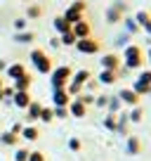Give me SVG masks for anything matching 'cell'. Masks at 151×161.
<instances>
[{
  "mask_svg": "<svg viewBox=\"0 0 151 161\" xmlns=\"http://www.w3.org/2000/svg\"><path fill=\"white\" fill-rule=\"evenodd\" d=\"M132 90H135L137 92V95H149V92H151V88L149 86H146V83H142V80H135V86H132Z\"/></svg>",
  "mask_w": 151,
  "mask_h": 161,
  "instance_id": "cell-30",
  "label": "cell"
},
{
  "mask_svg": "<svg viewBox=\"0 0 151 161\" xmlns=\"http://www.w3.org/2000/svg\"><path fill=\"white\" fill-rule=\"evenodd\" d=\"M29 147H19V149L14 152V161H29Z\"/></svg>",
  "mask_w": 151,
  "mask_h": 161,
  "instance_id": "cell-35",
  "label": "cell"
},
{
  "mask_svg": "<svg viewBox=\"0 0 151 161\" xmlns=\"http://www.w3.org/2000/svg\"><path fill=\"white\" fill-rule=\"evenodd\" d=\"M116 80H118V71H106V69H102L99 76H97V83H99V86H113Z\"/></svg>",
  "mask_w": 151,
  "mask_h": 161,
  "instance_id": "cell-14",
  "label": "cell"
},
{
  "mask_svg": "<svg viewBox=\"0 0 151 161\" xmlns=\"http://www.w3.org/2000/svg\"><path fill=\"white\" fill-rule=\"evenodd\" d=\"M69 7H73V10H78V12H83V14H85V10H87V3H85V0H73V3H71Z\"/></svg>",
  "mask_w": 151,
  "mask_h": 161,
  "instance_id": "cell-41",
  "label": "cell"
},
{
  "mask_svg": "<svg viewBox=\"0 0 151 161\" xmlns=\"http://www.w3.org/2000/svg\"><path fill=\"white\" fill-rule=\"evenodd\" d=\"M50 45H52V47H59L61 43H59V38H52V40H50Z\"/></svg>",
  "mask_w": 151,
  "mask_h": 161,
  "instance_id": "cell-47",
  "label": "cell"
},
{
  "mask_svg": "<svg viewBox=\"0 0 151 161\" xmlns=\"http://www.w3.org/2000/svg\"><path fill=\"white\" fill-rule=\"evenodd\" d=\"M92 78V74L87 69H81V71H73V76H71V83H78V86L85 88V83Z\"/></svg>",
  "mask_w": 151,
  "mask_h": 161,
  "instance_id": "cell-18",
  "label": "cell"
},
{
  "mask_svg": "<svg viewBox=\"0 0 151 161\" xmlns=\"http://www.w3.org/2000/svg\"><path fill=\"white\" fill-rule=\"evenodd\" d=\"M55 111V119H66L69 116V107H52Z\"/></svg>",
  "mask_w": 151,
  "mask_h": 161,
  "instance_id": "cell-40",
  "label": "cell"
},
{
  "mask_svg": "<svg viewBox=\"0 0 151 161\" xmlns=\"http://www.w3.org/2000/svg\"><path fill=\"white\" fill-rule=\"evenodd\" d=\"M137 80H142V83H146V86L151 88V71H142V74H139V78H137Z\"/></svg>",
  "mask_w": 151,
  "mask_h": 161,
  "instance_id": "cell-44",
  "label": "cell"
},
{
  "mask_svg": "<svg viewBox=\"0 0 151 161\" xmlns=\"http://www.w3.org/2000/svg\"><path fill=\"white\" fill-rule=\"evenodd\" d=\"M144 64V55H142V45H135V43H128L125 50H123V66L128 71H137Z\"/></svg>",
  "mask_w": 151,
  "mask_h": 161,
  "instance_id": "cell-1",
  "label": "cell"
},
{
  "mask_svg": "<svg viewBox=\"0 0 151 161\" xmlns=\"http://www.w3.org/2000/svg\"><path fill=\"white\" fill-rule=\"evenodd\" d=\"M123 26H125V33H137L139 31V24L135 21V17H123Z\"/></svg>",
  "mask_w": 151,
  "mask_h": 161,
  "instance_id": "cell-25",
  "label": "cell"
},
{
  "mask_svg": "<svg viewBox=\"0 0 151 161\" xmlns=\"http://www.w3.org/2000/svg\"><path fill=\"white\" fill-rule=\"evenodd\" d=\"M128 119H130V123H142V119H144V109H142L139 104H137V107H130Z\"/></svg>",
  "mask_w": 151,
  "mask_h": 161,
  "instance_id": "cell-22",
  "label": "cell"
},
{
  "mask_svg": "<svg viewBox=\"0 0 151 161\" xmlns=\"http://www.w3.org/2000/svg\"><path fill=\"white\" fill-rule=\"evenodd\" d=\"M121 107H123V102L118 100V95H109V104H106V111H109V114H118Z\"/></svg>",
  "mask_w": 151,
  "mask_h": 161,
  "instance_id": "cell-24",
  "label": "cell"
},
{
  "mask_svg": "<svg viewBox=\"0 0 151 161\" xmlns=\"http://www.w3.org/2000/svg\"><path fill=\"white\" fill-rule=\"evenodd\" d=\"M31 102H33V97H31V92H29V90H17V92H14V97H12V104H14L17 109H26Z\"/></svg>",
  "mask_w": 151,
  "mask_h": 161,
  "instance_id": "cell-9",
  "label": "cell"
},
{
  "mask_svg": "<svg viewBox=\"0 0 151 161\" xmlns=\"http://www.w3.org/2000/svg\"><path fill=\"white\" fill-rule=\"evenodd\" d=\"M151 19V14H149V12H146V10H139V12H137V14H135V21H137V24H139V29H142V26H144L146 24V21H149Z\"/></svg>",
  "mask_w": 151,
  "mask_h": 161,
  "instance_id": "cell-34",
  "label": "cell"
},
{
  "mask_svg": "<svg viewBox=\"0 0 151 161\" xmlns=\"http://www.w3.org/2000/svg\"><path fill=\"white\" fill-rule=\"evenodd\" d=\"M61 17H64V19L69 21L71 26H73L76 21H81V19H85V14H83V12H78V10H73V7H69V10H66V12H64V14H61Z\"/></svg>",
  "mask_w": 151,
  "mask_h": 161,
  "instance_id": "cell-20",
  "label": "cell"
},
{
  "mask_svg": "<svg viewBox=\"0 0 151 161\" xmlns=\"http://www.w3.org/2000/svg\"><path fill=\"white\" fill-rule=\"evenodd\" d=\"M76 40H78V38H76L73 31H66V33L59 36V43H61V45H66V47H73V45H76Z\"/></svg>",
  "mask_w": 151,
  "mask_h": 161,
  "instance_id": "cell-27",
  "label": "cell"
},
{
  "mask_svg": "<svg viewBox=\"0 0 151 161\" xmlns=\"http://www.w3.org/2000/svg\"><path fill=\"white\" fill-rule=\"evenodd\" d=\"M106 104H109V95H95V107L106 109Z\"/></svg>",
  "mask_w": 151,
  "mask_h": 161,
  "instance_id": "cell-39",
  "label": "cell"
},
{
  "mask_svg": "<svg viewBox=\"0 0 151 161\" xmlns=\"http://www.w3.org/2000/svg\"><path fill=\"white\" fill-rule=\"evenodd\" d=\"M5 74H7V78H10V80H17L19 76H24V74H26V66H24V64H19V62H17V64H7Z\"/></svg>",
  "mask_w": 151,
  "mask_h": 161,
  "instance_id": "cell-16",
  "label": "cell"
},
{
  "mask_svg": "<svg viewBox=\"0 0 151 161\" xmlns=\"http://www.w3.org/2000/svg\"><path fill=\"white\" fill-rule=\"evenodd\" d=\"M83 90H85L83 86H78V83H71V80H69V86H66V92L71 95V100H73V97H78Z\"/></svg>",
  "mask_w": 151,
  "mask_h": 161,
  "instance_id": "cell-29",
  "label": "cell"
},
{
  "mask_svg": "<svg viewBox=\"0 0 151 161\" xmlns=\"http://www.w3.org/2000/svg\"><path fill=\"white\" fill-rule=\"evenodd\" d=\"M142 29H144V31H146V33H149V36H151V19H149V21H146V24H144V26H142Z\"/></svg>",
  "mask_w": 151,
  "mask_h": 161,
  "instance_id": "cell-46",
  "label": "cell"
},
{
  "mask_svg": "<svg viewBox=\"0 0 151 161\" xmlns=\"http://www.w3.org/2000/svg\"><path fill=\"white\" fill-rule=\"evenodd\" d=\"M125 12H128L125 0H113L109 5V10H106V21H109V24H118V21H123Z\"/></svg>",
  "mask_w": 151,
  "mask_h": 161,
  "instance_id": "cell-4",
  "label": "cell"
},
{
  "mask_svg": "<svg viewBox=\"0 0 151 161\" xmlns=\"http://www.w3.org/2000/svg\"><path fill=\"white\" fill-rule=\"evenodd\" d=\"M26 17H29V19H40V17H43V7L35 5V3L29 5V7H26Z\"/></svg>",
  "mask_w": 151,
  "mask_h": 161,
  "instance_id": "cell-28",
  "label": "cell"
},
{
  "mask_svg": "<svg viewBox=\"0 0 151 161\" xmlns=\"http://www.w3.org/2000/svg\"><path fill=\"white\" fill-rule=\"evenodd\" d=\"M128 126H130V119H128V111H118L116 114V133L118 135H130L128 133Z\"/></svg>",
  "mask_w": 151,
  "mask_h": 161,
  "instance_id": "cell-12",
  "label": "cell"
},
{
  "mask_svg": "<svg viewBox=\"0 0 151 161\" xmlns=\"http://www.w3.org/2000/svg\"><path fill=\"white\" fill-rule=\"evenodd\" d=\"M0 102H3V88H0Z\"/></svg>",
  "mask_w": 151,
  "mask_h": 161,
  "instance_id": "cell-50",
  "label": "cell"
},
{
  "mask_svg": "<svg viewBox=\"0 0 151 161\" xmlns=\"http://www.w3.org/2000/svg\"><path fill=\"white\" fill-rule=\"evenodd\" d=\"M128 40H130V33H121V36L116 38V45H118V47H121V45L125 47V45H128Z\"/></svg>",
  "mask_w": 151,
  "mask_h": 161,
  "instance_id": "cell-43",
  "label": "cell"
},
{
  "mask_svg": "<svg viewBox=\"0 0 151 161\" xmlns=\"http://www.w3.org/2000/svg\"><path fill=\"white\" fill-rule=\"evenodd\" d=\"M29 161H47V156L43 152H31L29 154Z\"/></svg>",
  "mask_w": 151,
  "mask_h": 161,
  "instance_id": "cell-42",
  "label": "cell"
},
{
  "mask_svg": "<svg viewBox=\"0 0 151 161\" xmlns=\"http://www.w3.org/2000/svg\"><path fill=\"white\" fill-rule=\"evenodd\" d=\"M14 88L12 86H3V102H12V97H14Z\"/></svg>",
  "mask_w": 151,
  "mask_h": 161,
  "instance_id": "cell-38",
  "label": "cell"
},
{
  "mask_svg": "<svg viewBox=\"0 0 151 161\" xmlns=\"http://www.w3.org/2000/svg\"><path fill=\"white\" fill-rule=\"evenodd\" d=\"M76 100H81L85 107H92V104H95V95H92V92H85V90H83L78 97H76Z\"/></svg>",
  "mask_w": 151,
  "mask_h": 161,
  "instance_id": "cell-33",
  "label": "cell"
},
{
  "mask_svg": "<svg viewBox=\"0 0 151 161\" xmlns=\"http://www.w3.org/2000/svg\"><path fill=\"white\" fill-rule=\"evenodd\" d=\"M69 116H76V119H85V116H87V107L83 104L81 100H76V97H73V100L69 102Z\"/></svg>",
  "mask_w": 151,
  "mask_h": 161,
  "instance_id": "cell-10",
  "label": "cell"
},
{
  "mask_svg": "<svg viewBox=\"0 0 151 161\" xmlns=\"http://www.w3.org/2000/svg\"><path fill=\"white\" fill-rule=\"evenodd\" d=\"M33 38H35L33 31H17V33H14L17 43H33Z\"/></svg>",
  "mask_w": 151,
  "mask_h": 161,
  "instance_id": "cell-26",
  "label": "cell"
},
{
  "mask_svg": "<svg viewBox=\"0 0 151 161\" xmlns=\"http://www.w3.org/2000/svg\"><path fill=\"white\" fill-rule=\"evenodd\" d=\"M21 130H24V123H12L10 133H14V135H21Z\"/></svg>",
  "mask_w": 151,
  "mask_h": 161,
  "instance_id": "cell-45",
  "label": "cell"
},
{
  "mask_svg": "<svg viewBox=\"0 0 151 161\" xmlns=\"http://www.w3.org/2000/svg\"><path fill=\"white\" fill-rule=\"evenodd\" d=\"M71 76H73V69H71L69 64H61V66H55L50 74V83H52V90H57V88H66L69 86Z\"/></svg>",
  "mask_w": 151,
  "mask_h": 161,
  "instance_id": "cell-3",
  "label": "cell"
},
{
  "mask_svg": "<svg viewBox=\"0 0 151 161\" xmlns=\"http://www.w3.org/2000/svg\"><path fill=\"white\" fill-rule=\"evenodd\" d=\"M12 26H14V33H17V31H29V21H26L24 17L14 19V21H12Z\"/></svg>",
  "mask_w": 151,
  "mask_h": 161,
  "instance_id": "cell-36",
  "label": "cell"
},
{
  "mask_svg": "<svg viewBox=\"0 0 151 161\" xmlns=\"http://www.w3.org/2000/svg\"><path fill=\"white\" fill-rule=\"evenodd\" d=\"M104 128L116 133V114H109V111H106V116H104Z\"/></svg>",
  "mask_w": 151,
  "mask_h": 161,
  "instance_id": "cell-31",
  "label": "cell"
},
{
  "mask_svg": "<svg viewBox=\"0 0 151 161\" xmlns=\"http://www.w3.org/2000/svg\"><path fill=\"white\" fill-rule=\"evenodd\" d=\"M31 83H33V78H31V74L26 71L24 76H19V78L14 80V86H12V88H14V90H31Z\"/></svg>",
  "mask_w": 151,
  "mask_h": 161,
  "instance_id": "cell-19",
  "label": "cell"
},
{
  "mask_svg": "<svg viewBox=\"0 0 151 161\" xmlns=\"http://www.w3.org/2000/svg\"><path fill=\"white\" fill-rule=\"evenodd\" d=\"M71 31L76 33V38L81 40V38H87V36H92V26L87 19H81V21H76L73 26H71Z\"/></svg>",
  "mask_w": 151,
  "mask_h": 161,
  "instance_id": "cell-7",
  "label": "cell"
},
{
  "mask_svg": "<svg viewBox=\"0 0 151 161\" xmlns=\"http://www.w3.org/2000/svg\"><path fill=\"white\" fill-rule=\"evenodd\" d=\"M19 137H24L26 142H35L38 137H40V133H38V128L33 126V123H26L24 126V130H21V135Z\"/></svg>",
  "mask_w": 151,
  "mask_h": 161,
  "instance_id": "cell-17",
  "label": "cell"
},
{
  "mask_svg": "<svg viewBox=\"0 0 151 161\" xmlns=\"http://www.w3.org/2000/svg\"><path fill=\"white\" fill-rule=\"evenodd\" d=\"M29 59H31V64L35 66V71H38V74H43V76H50V74H52V69H55V64H52V59L47 57V52H45V50H40V47L31 50Z\"/></svg>",
  "mask_w": 151,
  "mask_h": 161,
  "instance_id": "cell-2",
  "label": "cell"
},
{
  "mask_svg": "<svg viewBox=\"0 0 151 161\" xmlns=\"http://www.w3.org/2000/svg\"><path fill=\"white\" fill-rule=\"evenodd\" d=\"M118 100H121L123 104H128V107H137L139 104V95H137L132 88H123V90L118 92Z\"/></svg>",
  "mask_w": 151,
  "mask_h": 161,
  "instance_id": "cell-8",
  "label": "cell"
},
{
  "mask_svg": "<svg viewBox=\"0 0 151 161\" xmlns=\"http://www.w3.org/2000/svg\"><path fill=\"white\" fill-rule=\"evenodd\" d=\"M0 142H3L5 147H17V145H19V135H14V133L5 130L3 135H0Z\"/></svg>",
  "mask_w": 151,
  "mask_h": 161,
  "instance_id": "cell-23",
  "label": "cell"
},
{
  "mask_svg": "<svg viewBox=\"0 0 151 161\" xmlns=\"http://www.w3.org/2000/svg\"><path fill=\"white\" fill-rule=\"evenodd\" d=\"M52 26H55V31H57L59 36L66 33V31H71V24L64 19V17H55V19H52Z\"/></svg>",
  "mask_w": 151,
  "mask_h": 161,
  "instance_id": "cell-21",
  "label": "cell"
},
{
  "mask_svg": "<svg viewBox=\"0 0 151 161\" xmlns=\"http://www.w3.org/2000/svg\"><path fill=\"white\" fill-rule=\"evenodd\" d=\"M38 121H43V123H52V121H55V111L47 109V107H43V109H40V119H38Z\"/></svg>",
  "mask_w": 151,
  "mask_h": 161,
  "instance_id": "cell-32",
  "label": "cell"
},
{
  "mask_svg": "<svg viewBox=\"0 0 151 161\" xmlns=\"http://www.w3.org/2000/svg\"><path fill=\"white\" fill-rule=\"evenodd\" d=\"M71 102V95L66 92V88H57V90H52V104L55 107H69Z\"/></svg>",
  "mask_w": 151,
  "mask_h": 161,
  "instance_id": "cell-11",
  "label": "cell"
},
{
  "mask_svg": "<svg viewBox=\"0 0 151 161\" xmlns=\"http://www.w3.org/2000/svg\"><path fill=\"white\" fill-rule=\"evenodd\" d=\"M125 152L130 156H137V154H142V140L137 135H128V140H125Z\"/></svg>",
  "mask_w": 151,
  "mask_h": 161,
  "instance_id": "cell-13",
  "label": "cell"
},
{
  "mask_svg": "<svg viewBox=\"0 0 151 161\" xmlns=\"http://www.w3.org/2000/svg\"><path fill=\"white\" fill-rule=\"evenodd\" d=\"M123 66V59L116 55V52H106L104 57H102V69L106 71H118Z\"/></svg>",
  "mask_w": 151,
  "mask_h": 161,
  "instance_id": "cell-6",
  "label": "cell"
},
{
  "mask_svg": "<svg viewBox=\"0 0 151 161\" xmlns=\"http://www.w3.org/2000/svg\"><path fill=\"white\" fill-rule=\"evenodd\" d=\"M40 109H43V104L40 102H31L29 107H26V123H33V121H38L40 119Z\"/></svg>",
  "mask_w": 151,
  "mask_h": 161,
  "instance_id": "cell-15",
  "label": "cell"
},
{
  "mask_svg": "<svg viewBox=\"0 0 151 161\" xmlns=\"http://www.w3.org/2000/svg\"><path fill=\"white\" fill-rule=\"evenodd\" d=\"M146 57H149V62H151V47H149V52H146Z\"/></svg>",
  "mask_w": 151,
  "mask_h": 161,
  "instance_id": "cell-49",
  "label": "cell"
},
{
  "mask_svg": "<svg viewBox=\"0 0 151 161\" xmlns=\"http://www.w3.org/2000/svg\"><path fill=\"white\" fill-rule=\"evenodd\" d=\"M66 147H69L71 152H81V149H83V142L78 140V137H69V142H66Z\"/></svg>",
  "mask_w": 151,
  "mask_h": 161,
  "instance_id": "cell-37",
  "label": "cell"
},
{
  "mask_svg": "<svg viewBox=\"0 0 151 161\" xmlns=\"http://www.w3.org/2000/svg\"><path fill=\"white\" fill-rule=\"evenodd\" d=\"M5 69H7V62H5V59H0V71H5Z\"/></svg>",
  "mask_w": 151,
  "mask_h": 161,
  "instance_id": "cell-48",
  "label": "cell"
},
{
  "mask_svg": "<svg viewBox=\"0 0 151 161\" xmlns=\"http://www.w3.org/2000/svg\"><path fill=\"white\" fill-rule=\"evenodd\" d=\"M76 50L81 52V55H97V52L102 50V43L95 38V36H87V38H81L76 40Z\"/></svg>",
  "mask_w": 151,
  "mask_h": 161,
  "instance_id": "cell-5",
  "label": "cell"
}]
</instances>
